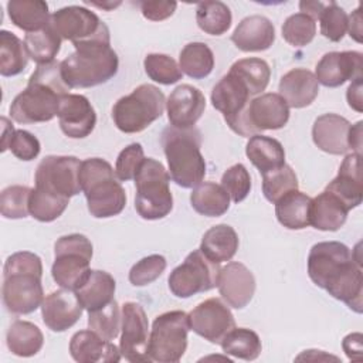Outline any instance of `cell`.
Returning <instances> with one entry per match:
<instances>
[{
  "instance_id": "1",
  "label": "cell",
  "mask_w": 363,
  "mask_h": 363,
  "mask_svg": "<svg viewBox=\"0 0 363 363\" xmlns=\"http://www.w3.org/2000/svg\"><path fill=\"white\" fill-rule=\"evenodd\" d=\"M308 275L316 286L362 313V261L347 245L339 241L315 244L308 255Z\"/></svg>"
},
{
  "instance_id": "2",
  "label": "cell",
  "mask_w": 363,
  "mask_h": 363,
  "mask_svg": "<svg viewBox=\"0 0 363 363\" xmlns=\"http://www.w3.org/2000/svg\"><path fill=\"white\" fill-rule=\"evenodd\" d=\"M61 74V62L37 65L28 84L10 105V116L17 123L48 122L58 113L60 101L69 94Z\"/></svg>"
},
{
  "instance_id": "3",
  "label": "cell",
  "mask_w": 363,
  "mask_h": 363,
  "mask_svg": "<svg viewBox=\"0 0 363 363\" xmlns=\"http://www.w3.org/2000/svg\"><path fill=\"white\" fill-rule=\"evenodd\" d=\"M41 258L30 251L11 254L3 268V303L10 313L28 315L41 306Z\"/></svg>"
},
{
  "instance_id": "4",
  "label": "cell",
  "mask_w": 363,
  "mask_h": 363,
  "mask_svg": "<svg viewBox=\"0 0 363 363\" xmlns=\"http://www.w3.org/2000/svg\"><path fill=\"white\" fill-rule=\"evenodd\" d=\"M75 51L61 61V74L69 88H91L112 79L119 68L116 52L108 41L74 45Z\"/></svg>"
},
{
  "instance_id": "5",
  "label": "cell",
  "mask_w": 363,
  "mask_h": 363,
  "mask_svg": "<svg viewBox=\"0 0 363 363\" xmlns=\"http://www.w3.org/2000/svg\"><path fill=\"white\" fill-rule=\"evenodd\" d=\"M169 164L170 179L183 189H194L206 176V162L200 152L201 133L197 128L167 126L160 138Z\"/></svg>"
},
{
  "instance_id": "6",
  "label": "cell",
  "mask_w": 363,
  "mask_h": 363,
  "mask_svg": "<svg viewBox=\"0 0 363 363\" xmlns=\"http://www.w3.org/2000/svg\"><path fill=\"white\" fill-rule=\"evenodd\" d=\"M79 183L88 211L95 218H109L125 208L126 193L109 162L101 157L84 160L79 169Z\"/></svg>"
},
{
  "instance_id": "7",
  "label": "cell",
  "mask_w": 363,
  "mask_h": 363,
  "mask_svg": "<svg viewBox=\"0 0 363 363\" xmlns=\"http://www.w3.org/2000/svg\"><path fill=\"white\" fill-rule=\"evenodd\" d=\"M170 174L164 166L153 159L145 157L136 176V213L145 220H160L173 208V196L169 187Z\"/></svg>"
},
{
  "instance_id": "8",
  "label": "cell",
  "mask_w": 363,
  "mask_h": 363,
  "mask_svg": "<svg viewBox=\"0 0 363 363\" xmlns=\"http://www.w3.org/2000/svg\"><path fill=\"white\" fill-rule=\"evenodd\" d=\"M164 108V94L152 84H142L115 102L112 119L121 132L138 133L159 119Z\"/></svg>"
},
{
  "instance_id": "9",
  "label": "cell",
  "mask_w": 363,
  "mask_h": 363,
  "mask_svg": "<svg viewBox=\"0 0 363 363\" xmlns=\"http://www.w3.org/2000/svg\"><path fill=\"white\" fill-rule=\"evenodd\" d=\"M94 248L84 234L62 235L54 245V264L51 275L55 284L64 289L77 291L88 278Z\"/></svg>"
},
{
  "instance_id": "10",
  "label": "cell",
  "mask_w": 363,
  "mask_h": 363,
  "mask_svg": "<svg viewBox=\"0 0 363 363\" xmlns=\"http://www.w3.org/2000/svg\"><path fill=\"white\" fill-rule=\"evenodd\" d=\"M189 330V313L183 311H169L156 316L147 345L150 360L159 363L179 362L187 349Z\"/></svg>"
},
{
  "instance_id": "11",
  "label": "cell",
  "mask_w": 363,
  "mask_h": 363,
  "mask_svg": "<svg viewBox=\"0 0 363 363\" xmlns=\"http://www.w3.org/2000/svg\"><path fill=\"white\" fill-rule=\"evenodd\" d=\"M251 92L247 85L233 72H227L211 91V104L220 111L228 128L240 136H254V130L248 122V105Z\"/></svg>"
},
{
  "instance_id": "12",
  "label": "cell",
  "mask_w": 363,
  "mask_h": 363,
  "mask_svg": "<svg viewBox=\"0 0 363 363\" xmlns=\"http://www.w3.org/2000/svg\"><path fill=\"white\" fill-rule=\"evenodd\" d=\"M220 264L207 258L200 248L191 251L186 259L169 275V289L177 298H190L217 286Z\"/></svg>"
},
{
  "instance_id": "13",
  "label": "cell",
  "mask_w": 363,
  "mask_h": 363,
  "mask_svg": "<svg viewBox=\"0 0 363 363\" xmlns=\"http://www.w3.org/2000/svg\"><path fill=\"white\" fill-rule=\"evenodd\" d=\"M50 24L61 40L71 41L74 45L96 40L111 43L108 26L82 6H68L54 11Z\"/></svg>"
},
{
  "instance_id": "14",
  "label": "cell",
  "mask_w": 363,
  "mask_h": 363,
  "mask_svg": "<svg viewBox=\"0 0 363 363\" xmlns=\"http://www.w3.org/2000/svg\"><path fill=\"white\" fill-rule=\"evenodd\" d=\"M81 163L75 156H45L35 170V189L65 199L77 196L82 191L79 183Z\"/></svg>"
},
{
  "instance_id": "15",
  "label": "cell",
  "mask_w": 363,
  "mask_h": 363,
  "mask_svg": "<svg viewBox=\"0 0 363 363\" xmlns=\"http://www.w3.org/2000/svg\"><path fill=\"white\" fill-rule=\"evenodd\" d=\"M147 329L149 322L142 305L136 302H125L122 305L119 350L128 362H152L147 353Z\"/></svg>"
},
{
  "instance_id": "16",
  "label": "cell",
  "mask_w": 363,
  "mask_h": 363,
  "mask_svg": "<svg viewBox=\"0 0 363 363\" xmlns=\"http://www.w3.org/2000/svg\"><path fill=\"white\" fill-rule=\"evenodd\" d=\"M189 322L190 330L216 345H220L223 337L235 328L234 315L220 298H208L200 302L189 313Z\"/></svg>"
},
{
  "instance_id": "17",
  "label": "cell",
  "mask_w": 363,
  "mask_h": 363,
  "mask_svg": "<svg viewBox=\"0 0 363 363\" xmlns=\"http://www.w3.org/2000/svg\"><path fill=\"white\" fill-rule=\"evenodd\" d=\"M363 55L357 51L326 52L316 64L315 77L328 88H337L346 81L362 78Z\"/></svg>"
},
{
  "instance_id": "18",
  "label": "cell",
  "mask_w": 363,
  "mask_h": 363,
  "mask_svg": "<svg viewBox=\"0 0 363 363\" xmlns=\"http://www.w3.org/2000/svg\"><path fill=\"white\" fill-rule=\"evenodd\" d=\"M60 128L71 139L89 136L96 125V113L89 99L79 94H67L58 106Z\"/></svg>"
},
{
  "instance_id": "19",
  "label": "cell",
  "mask_w": 363,
  "mask_h": 363,
  "mask_svg": "<svg viewBox=\"0 0 363 363\" xmlns=\"http://www.w3.org/2000/svg\"><path fill=\"white\" fill-rule=\"evenodd\" d=\"M204 109L206 98L203 92L189 84L176 86L166 101L169 122L179 129L194 128Z\"/></svg>"
},
{
  "instance_id": "20",
  "label": "cell",
  "mask_w": 363,
  "mask_h": 363,
  "mask_svg": "<svg viewBox=\"0 0 363 363\" xmlns=\"http://www.w3.org/2000/svg\"><path fill=\"white\" fill-rule=\"evenodd\" d=\"M82 311L75 291L64 288L48 294L41 303L43 320L52 332H64L72 328L79 320Z\"/></svg>"
},
{
  "instance_id": "21",
  "label": "cell",
  "mask_w": 363,
  "mask_h": 363,
  "mask_svg": "<svg viewBox=\"0 0 363 363\" xmlns=\"http://www.w3.org/2000/svg\"><path fill=\"white\" fill-rule=\"evenodd\" d=\"M217 288L228 306L242 309L254 296L255 278L244 264L228 262L220 269Z\"/></svg>"
},
{
  "instance_id": "22",
  "label": "cell",
  "mask_w": 363,
  "mask_h": 363,
  "mask_svg": "<svg viewBox=\"0 0 363 363\" xmlns=\"http://www.w3.org/2000/svg\"><path fill=\"white\" fill-rule=\"evenodd\" d=\"M289 106L275 92H267L251 99L248 105V122L255 135L264 130H277L286 125Z\"/></svg>"
},
{
  "instance_id": "23",
  "label": "cell",
  "mask_w": 363,
  "mask_h": 363,
  "mask_svg": "<svg viewBox=\"0 0 363 363\" xmlns=\"http://www.w3.org/2000/svg\"><path fill=\"white\" fill-rule=\"evenodd\" d=\"M352 123L336 113H323L312 126L313 143L329 155H346L350 150L349 133Z\"/></svg>"
},
{
  "instance_id": "24",
  "label": "cell",
  "mask_w": 363,
  "mask_h": 363,
  "mask_svg": "<svg viewBox=\"0 0 363 363\" xmlns=\"http://www.w3.org/2000/svg\"><path fill=\"white\" fill-rule=\"evenodd\" d=\"M335 194L350 211L356 208L363 199V183L360 170V153H349L340 167L337 176L325 187Z\"/></svg>"
},
{
  "instance_id": "25",
  "label": "cell",
  "mask_w": 363,
  "mask_h": 363,
  "mask_svg": "<svg viewBox=\"0 0 363 363\" xmlns=\"http://www.w3.org/2000/svg\"><path fill=\"white\" fill-rule=\"evenodd\" d=\"M71 357L78 363H112L119 362L122 354L121 350L101 337L94 330H79L72 335L69 340Z\"/></svg>"
},
{
  "instance_id": "26",
  "label": "cell",
  "mask_w": 363,
  "mask_h": 363,
  "mask_svg": "<svg viewBox=\"0 0 363 363\" xmlns=\"http://www.w3.org/2000/svg\"><path fill=\"white\" fill-rule=\"evenodd\" d=\"M231 41L244 52L265 51L275 41V27L264 16H248L238 23L231 34Z\"/></svg>"
},
{
  "instance_id": "27",
  "label": "cell",
  "mask_w": 363,
  "mask_h": 363,
  "mask_svg": "<svg viewBox=\"0 0 363 363\" xmlns=\"http://www.w3.org/2000/svg\"><path fill=\"white\" fill-rule=\"evenodd\" d=\"M279 95L289 108L309 106L319 94V82L315 74L306 68H294L282 75L278 85Z\"/></svg>"
},
{
  "instance_id": "28",
  "label": "cell",
  "mask_w": 363,
  "mask_h": 363,
  "mask_svg": "<svg viewBox=\"0 0 363 363\" xmlns=\"http://www.w3.org/2000/svg\"><path fill=\"white\" fill-rule=\"evenodd\" d=\"M349 210L330 191L323 190L312 199L309 210V225L320 231H337L347 218Z\"/></svg>"
},
{
  "instance_id": "29",
  "label": "cell",
  "mask_w": 363,
  "mask_h": 363,
  "mask_svg": "<svg viewBox=\"0 0 363 363\" xmlns=\"http://www.w3.org/2000/svg\"><path fill=\"white\" fill-rule=\"evenodd\" d=\"M116 282L111 274L101 269H91L85 282L75 291L82 308L88 312L104 308L113 301Z\"/></svg>"
},
{
  "instance_id": "30",
  "label": "cell",
  "mask_w": 363,
  "mask_h": 363,
  "mask_svg": "<svg viewBox=\"0 0 363 363\" xmlns=\"http://www.w3.org/2000/svg\"><path fill=\"white\" fill-rule=\"evenodd\" d=\"M238 235L228 224H217L208 228L200 244V251L211 261L221 264L230 261L238 250Z\"/></svg>"
},
{
  "instance_id": "31",
  "label": "cell",
  "mask_w": 363,
  "mask_h": 363,
  "mask_svg": "<svg viewBox=\"0 0 363 363\" xmlns=\"http://www.w3.org/2000/svg\"><path fill=\"white\" fill-rule=\"evenodd\" d=\"M7 13L11 23L26 33L40 31L51 21L48 4L43 0H11Z\"/></svg>"
},
{
  "instance_id": "32",
  "label": "cell",
  "mask_w": 363,
  "mask_h": 363,
  "mask_svg": "<svg viewBox=\"0 0 363 363\" xmlns=\"http://www.w3.org/2000/svg\"><path fill=\"white\" fill-rule=\"evenodd\" d=\"M245 155L261 174L285 164V150L281 142L261 133L250 138Z\"/></svg>"
},
{
  "instance_id": "33",
  "label": "cell",
  "mask_w": 363,
  "mask_h": 363,
  "mask_svg": "<svg viewBox=\"0 0 363 363\" xmlns=\"http://www.w3.org/2000/svg\"><path fill=\"white\" fill-rule=\"evenodd\" d=\"M312 197L292 190L275 203V216L288 230H302L309 225V210Z\"/></svg>"
},
{
  "instance_id": "34",
  "label": "cell",
  "mask_w": 363,
  "mask_h": 363,
  "mask_svg": "<svg viewBox=\"0 0 363 363\" xmlns=\"http://www.w3.org/2000/svg\"><path fill=\"white\" fill-rule=\"evenodd\" d=\"M191 207L201 216L220 217L230 208V196L221 184L201 182L190 194Z\"/></svg>"
},
{
  "instance_id": "35",
  "label": "cell",
  "mask_w": 363,
  "mask_h": 363,
  "mask_svg": "<svg viewBox=\"0 0 363 363\" xmlns=\"http://www.w3.org/2000/svg\"><path fill=\"white\" fill-rule=\"evenodd\" d=\"M6 343L13 354L31 357L41 350L44 336L37 325L28 320H14L7 330Z\"/></svg>"
},
{
  "instance_id": "36",
  "label": "cell",
  "mask_w": 363,
  "mask_h": 363,
  "mask_svg": "<svg viewBox=\"0 0 363 363\" xmlns=\"http://www.w3.org/2000/svg\"><path fill=\"white\" fill-rule=\"evenodd\" d=\"M179 67L187 77L203 79L214 68V54L206 43H189L180 51Z\"/></svg>"
},
{
  "instance_id": "37",
  "label": "cell",
  "mask_w": 363,
  "mask_h": 363,
  "mask_svg": "<svg viewBox=\"0 0 363 363\" xmlns=\"http://www.w3.org/2000/svg\"><path fill=\"white\" fill-rule=\"evenodd\" d=\"M28 52L24 41L16 34L0 31V74L3 77H14L21 74L28 62Z\"/></svg>"
},
{
  "instance_id": "38",
  "label": "cell",
  "mask_w": 363,
  "mask_h": 363,
  "mask_svg": "<svg viewBox=\"0 0 363 363\" xmlns=\"http://www.w3.org/2000/svg\"><path fill=\"white\" fill-rule=\"evenodd\" d=\"M196 21L201 31L210 35H223L231 27L230 7L218 0L200 1L196 7Z\"/></svg>"
},
{
  "instance_id": "39",
  "label": "cell",
  "mask_w": 363,
  "mask_h": 363,
  "mask_svg": "<svg viewBox=\"0 0 363 363\" xmlns=\"http://www.w3.org/2000/svg\"><path fill=\"white\" fill-rule=\"evenodd\" d=\"M225 354H230L242 360H255L262 350L259 336L247 328L231 329L220 342Z\"/></svg>"
},
{
  "instance_id": "40",
  "label": "cell",
  "mask_w": 363,
  "mask_h": 363,
  "mask_svg": "<svg viewBox=\"0 0 363 363\" xmlns=\"http://www.w3.org/2000/svg\"><path fill=\"white\" fill-rule=\"evenodd\" d=\"M61 38L54 31L51 24H48L45 28L34 33H27L24 37V44L27 48V52L30 58L41 65L55 61L54 58L60 52L61 48Z\"/></svg>"
},
{
  "instance_id": "41",
  "label": "cell",
  "mask_w": 363,
  "mask_h": 363,
  "mask_svg": "<svg viewBox=\"0 0 363 363\" xmlns=\"http://www.w3.org/2000/svg\"><path fill=\"white\" fill-rule=\"evenodd\" d=\"M230 72L237 75L250 89L252 96L259 95L269 84L271 68L261 58H242L230 67Z\"/></svg>"
},
{
  "instance_id": "42",
  "label": "cell",
  "mask_w": 363,
  "mask_h": 363,
  "mask_svg": "<svg viewBox=\"0 0 363 363\" xmlns=\"http://www.w3.org/2000/svg\"><path fill=\"white\" fill-rule=\"evenodd\" d=\"M69 199L60 197L40 189H31L28 199L30 216L41 223H51L57 220L68 207Z\"/></svg>"
},
{
  "instance_id": "43",
  "label": "cell",
  "mask_w": 363,
  "mask_h": 363,
  "mask_svg": "<svg viewBox=\"0 0 363 363\" xmlns=\"http://www.w3.org/2000/svg\"><path fill=\"white\" fill-rule=\"evenodd\" d=\"M292 190H298V177L289 164L285 163L262 174V193L268 201L275 204Z\"/></svg>"
},
{
  "instance_id": "44",
  "label": "cell",
  "mask_w": 363,
  "mask_h": 363,
  "mask_svg": "<svg viewBox=\"0 0 363 363\" xmlns=\"http://www.w3.org/2000/svg\"><path fill=\"white\" fill-rule=\"evenodd\" d=\"M88 326L106 340H113L122 326V313L118 302L113 299L104 308L88 312Z\"/></svg>"
},
{
  "instance_id": "45",
  "label": "cell",
  "mask_w": 363,
  "mask_h": 363,
  "mask_svg": "<svg viewBox=\"0 0 363 363\" xmlns=\"http://www.w3.org/2000/svg\"><path fill=\"white\" fill-rule=\"evenodd\" d=\"M143 67L147 77L162 85L176 84L183 77L179 64L166 54H147L143 60Z\"/></svg>"
},
{
  "instance_id": "46",
  "label": "cell",
  "mask_w": 363,
  "mask_h": 363,
  "mask_svg": "<svg viewBox=\"0 0 363 363\" xmlns=\"http://www.w3.org/2000/svg\"><path fill=\"white\" fill-rule=\"evenodd\" d=\"M316 34V23L305 13L291 14L282 24L284 40L294 47L308 45Z\"/></svg>"
},
{
  "instance_id": "47",
  "label": "cell",
  "mask_w": 363,
  "mask_h": 363,
  "mask_svg": "<svg viewBox=\"0 0 363 363\" xmlns=\"http://www.w3.org/2000/svg\"><path fill=\"white\" fill-rule=\"evenodd\" d=\"M31 189L27 186H9L0 194V211L4 218H24L30 214L28 199Z\"/></svg>"
},
{
  "instance_id": "48",
  "label": "cell",
  "mask_w": 363,
  "mask_h": 363,
  "mask_svg": "<svg viewBox=\"0 0 363 363\" xmlns=\"http://www.w3.org/2000/svg\"><path fill=\"white\" fill-rule=\"evenodd\" d=\"M320 34L329 41H340L347 31V14L346 11L335 1L325 4L320 16Z\"/></svg>"
},
{
  "instance_id": "49",
  "label": "cell",
  "mask_w": 363,
  "mask_h": 363,
  "mask_svg": "<svg viewBox=\"0 0 363 363\" xmlns=\"http://www.w3.org/2000/svg\"><path fill=\"white\" fill-rule=\"evenodd\" d=\"M166 258L159 254H152L138 261L129 271V282L133 286H145L156 281L166 269Z\"/></svg>"
},
{
  "instance_id": "50",
  "label": "cell",
  "mask_w": 363,
  "mask_h": 363,
  "mask_svg": "<svg viewBox=\"0 0 363 363\" xmlns=\"http://www.w3.org/2000/svg\"><path fill=\"white\" fill-rule=\"evenodd\" d=\"M221 186L234 203L245 200L251 190V176L247 167L241 163L228 167L221 177Z\"/></svg>"
},
{
  "instance_id": "51",
  "label": "cell",
  "mask_w": 363,
  "mask_h": 363,
  "mask_svg": "<svg viewBox=\"0 0 363 363\" xmlns=\"http://www.w3.org/2000/svg\"><path fill=\"white\" fill-rule=\"evenodd\" d=\"M143 159L145 153L140 143H130L122 149L115 163V174L118 180L128 182L135 179Z\"/></svg>"
},
{
  "instance_id": "52",
  "label": "cell",
  "mask_w": 363,
  "mask_h": 363,
  "mask_svg": "<svg viewBox=\"0 0 363 363\" xmlns=\"http://www.w3.org/2000/svg\"><path fill=\"white\" fill-rule=\"evenodd\" d=\"M9 149L17 159L30 162L40 155L41 145H40V140L33 133L24 129H17L11 138Z\"/></svg>"
},
{
  "instance_id": "53",
  "label": "cell",
  "mask_w": 363,
  "mask_h": 363,
  "mask_svg": "<svg viewBox=\"0 0 363 363\" xmlns=\"http://www.w3.org/2000/svg\"><path fill=\"white\" fill-rule=\"evenodd\" d=\"M140 11L145 18L150 21H163L176 11V1H140Z\"/></svg>"
},
{
  "instance_id": "54",
  "label": "cell",
  "mask_w": 363,
  "mask_h": 363,
  "mask_svg": "<svg viewBox=\"0 0 363 363\" xmlns=\"http://www.w3.org/2000/svg\"><path fill=\"white\" fill-rule=\"evenodd\" d=\"M362 84H363V78H357V79L352 81V84L347 88V92H346L347 104L356 112L363 111V96H362V89L363 88H362Z\"/></svg>"
},
{
  "instance_id": "55",
  "label": "cell",
  "mask_w": 363,
  "mask_h": 363,
  "mask_svg": "<svg viewBox=\"0 0 363 363\" xmlns=\"http://www.w3.org/2000/svg\"><path fill=\"white\" fill-rule=\"evenodd\" d=\"M342 347L350 360H360L362 359V335L360 333L347 335L342 342Z\"/></svg>"
},
{
  "instance_id": "56",
  "label": "cell",
  "mask_w": 363,
  "mask_h": 363,
  "mask_svg": "<svg viewBox=\"0 0 363 363\" xmlns=\"http://www.w3.org/2000/svg\"><path fill=\"white\" fill-rule=\"evenodd\" d=\"M347 31H349V35L354 41L362 43V9H360V6L350 16H347Z\"/></svg>"
},
{
  "instance_id": "57",
  "label": "cell",
  "mask_w": 363,
  "mask_h": 363,
  "mask_svg": "<svg viewBox=\"0 0 363 363\" xmlns=\"http://www.w3.org/2000/svg\"><path fill=\"white\" fill-rule=\"evenodd\" d=\"M362 125L363 122L359 121L350 128L349 146H350V150H353L354 153H360V149H362Z\"/></svg>"
},
{
  "instance_id": "58",
  "label": "cell",
  "mask_w": 363,
  "mask_h": 363,
  "mask_svg": "<svg viewBox=\"0 0 363 363\" xmlns=\"http://www.w3.org/2000/svg\"><path fill=\"white\" fill-rule=\"evenodd\" d=\"M325 4L326 3H322V1H301L299 3V10H301V13L308 14L313 20H318L323 7H325Z\"/></svg>"
},
{
  "instance_id": "59",
  "label": "cell",
  "mask_w": 363,
  "mask_h": 363,
  "mask_svg": "<svg viewBox=\"0 0 363 363\" xmlns=\"http://www.w3.org/2000/svg\"><path fill=\"white\" fill-rule=\"evenodd\" d=\"M1 128H3V133H1V152H4V150H7L9 149V146H10V142H11V138H13V135H14V128H13V125L10 123V121L6 118V116H3L1 118Z\"/></svg>"
},
{
  "instance_id": "60",
  "label": "cell",
  "mask_w": 363,
  "mask_h": 363,
  "mask_svg": "<svg viewBox=\"0 0 363 363\" xmlns=\"http://www.w3.org/2000/svg\"><path fill=\"white\" fill-rule=\"evenodd\" d=\"M92 6H96L99 9H105V10H111V9H115L116 6L121 4V1H116V3H91Z\"/></svg>"
}]
</instances>
